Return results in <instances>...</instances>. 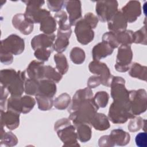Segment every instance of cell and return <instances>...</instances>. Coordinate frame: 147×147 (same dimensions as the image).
<instances>
[{
	"mask_svg": "<svg viewBox=\"0 0 147 147\" xmlns=\"http://www.w3.org/2000/svg\"><path fill=\"white\" fill-rule=\"evenodd\" d=\"M55 35L46 34L44 33L35 36L31 40V46L35 51L37 49H53V44L55 41Z\"/></svg>",
	"mask_w": 147,
	"mask_h": 147,
	"instance_id": "cell-13",
	"label": "cell"
},
{
	"mask_svg": "<svg viewBox=\"0 0 147 147\" xmlns=\"http://www.w3.org/2000/svg\"><path fill=\"white\" fill-rule=\"evenodd\" d=\"M54 61L56 68L63 75L65 74L69 68L68 63L66 57L63 53H57L54 55Z\"/></svg>",
	"mask_w": 147,
	"mask_h": 147,
	"instance_id": "cell-31",
	"label": "cell"
},
{
	"mask_svg": "<svg viewBox=\"0 0 147 147\" xmlns=\"http://www.w3.org/2000/svg\"><path fill=\"white\" fill-rule=\"evenodd\" d=\"M71 61L76 64H82L86 58V54L84 50L79 47L73 48L69 54Z\"/></svg>",
	"mask_w": 147,
	"mask_h": 147,
	"instance_id": "cell-37",
	"label": "cell"
},
{
	"mask_svg": "<svg viewBox=\"0 0 147 147\" xmlns=\"http://www.w3.org/2000/svg\"><path fill=\"white\" fill-rule=\"evenodd\" d=\"M1 62L6 65L10 64L13 61V55L6 51H1Z\"/></svg>",
	"mask_w": 147,
	"mask_h": 147,
	"instance_id": "cell-49",
	"label": "cell"
},
{
	"mask_svg": "<svg viewBox=\"0 0 147 147\" xmlns=\"http://www.w3.org/2000/svg\"><path fill=\"white\" fill-rule=\"evenodd\" d=\"M115 34L119 45H130L133 42V32L131 30L126 29Z\"/></svg>",
	"mask_w": 147,
	"mask_h": 147,
	"instance_id": "cell-33",
	"label": "cell"
},
{
	"mask_svg": "<svg viewBox=\"0 0 147 147\" xmlns=\"http://www.w3.org/2000/svg\"><path fill=\"white\" fill-rule=\"evenodd\" d=\"M84 18L90 24L93 29H95L98 23L99 20L98 17L92 13H88L84 16Z\"/></svg>",
	"mask_w": 147,
	"mask_h": 147,
	"instance_id": "cell-50",
	"label": "cell"
},
{
	"mask_svg": "<svg viewBox=\"0 0 147 147\" xmlns=\"http://www.w3.org/2000/svg\"><path fill=\"white\" fill-rule=\"evenodd\" d=\"M71 33L72 30L64 31L58 29L53 44V49L59 53H62L65 51L69 44V38Z\"/></svg>",
	"mask_w": 147,
	"mask_h": 147,
	"instance_id": "cell-20",
	"label": "cell"
},
{
	"mask_svg": "<svg viewBox=\"0 0 147 147\" xmlns=\"http://www.w3.org/2000/svg\"><path fill=\"white\" fill-rule=\"evenodd\" d=\"M22 2L26 6L24 14L26 18L33 24L40 23L44 17L51 15L49 11L41 9L45 3L44 1H24Z\"/></svg>",
	"mask_w": 147,
	"mask_h": 147,
	"instance_id": "cell-4",
	"label": "cell"
},
{
	"mask_svg": "<svg viewBox=\"0 0 147 147\" xmlns=\"http://www.w3.org/2000/svg\"><path fill=\"white\" fill-rule=\"evenodd\" d=\"M54 130L64 146H78L76 127L69 118H62L56 121Z\"/></svg>",
	"mask_w": 147,
	"mask_h": 147,
	"instance_id": "cell-2",
	"label": "cell"
},
{
	"mask_svg": "<svg viewBox=\"0 0 147 147\" xmlns=\"http://www.w3.org/2000/svg\"><path fill=\"white\" fill-rule=\"evenodd\" d=\"M75 26V33L79 42L87 45L93 40L94 38L93 28L84 18L80 20Z\"/></svg>",
	"mask_w": 147,
	"mask_h": 147,
	"instance_id": "cell-10",
	"label": "cell"
},
{
	"mask_svg": "<svg viewBox=\"0 0 147 147\" xmlns=\"http://www.w3.org/2000/svg\"><path fill=\"white\" fill-rule=\"evenodd\" d=\"M121 11L127 23L134 22L141 14V3L137 1H130L121 9Z\"/></svg>",
	"mask_w": 147,
	"mask_h": 147,
	"instance_id": "cell-12",
	"label": "cell"
},
{
	"mask_svg": "<svg viewBox=\"0 0 147 147\" xmlns=\"http://www.w3.org/2000/svg\"><path fill=\"white\" fill-rule=\"evenodd\" d=\"M56 91L57 87L54 82L46 79L39 81L38 94L53 98L56 94Z\"/></svg>",
	"mask_w": 147,
	"mask_h": 147,
	"instance_id": "cell-23",
	"label": "cell"
},
{
	"mask_svg": "<svg viewBox=\"0 0 147 147\" xmlns=\"http://www.w3.org/2000/svg\"><path fill=\"white\" fill-rule=\"evenodd\" d=\"M95 129L99 131L107 130L110 127L108 117L103 113H96L90 122Z\"/></svg>",
	"mask_w": 147,
	"mask_h": 147,
	"instance_id": "cell-24",
	"label": "cell"
},
{
	"mask_svg": "<svg viewBox=\"0 0 147 147\" xmlns=\"http://www.w3.org/2000/svg\"><path fill=\"white\" fill-rule=\"evenodd\" d=\"M18 139L11 131L1 133V146H13L17 144Z\"/></svg>",
	"mask_w": 147,
	"mask_h": 147,
	"instance_id": "cell-35",
	"label": "cell"
},
{
	"mask_svg": "<svg viewBox=\"0 0 147 147\" xmlns=\"http://www.w3.org/2000/svg\"><path fill=\"white\" fill-rule=\"evenodd\" d=\"M52 49H37L34 51V55L35 57L39 61L44 62L48 61L51 53Z\"/></svg>",
	"mask_w": 147,
	"mask_h": 147,
	"instance_id": "cell-45",
	"label": "cell"
},
{
	"mask_svg": "<svg viewBox=\"0 0 147 147\" xmlns=\"http://www.w3.org/2000/svg\"><path fill=\"white\" fill-rule=\"evenodd\" d=\"M40 24V30L44 34H52L56 30V21L51 15L44 17Z\"/></svg>",
	"mask_w": 147,
	"mask_h": 147,
	"instance_id": "cell-26",
	"label": "cell"
},
{
	"mask_svg": "<svg viewBox=\"0 0 147 147\" xmlns=\"http://www.w3.org/2000/svg\"><path fill=\"white\" fill-rule=\"evenodd\" d=\"M62 78L63 75L55 68L50 65H45L44 79L51 80L55 83H59Z\"/></svg>",
	"mask_w": 147,
	"mask_h": 147,
	"instance_id": "cell-36",
	"label": "cell"
},
{
	"mask_svg": "<svg viewBox=\"0 0 147 147\" xmlns=\"http://www.w3.org/2000/svg\"><path fill=\"white\" fill-rule=\"evenodd\" d=\"M134 117L130 111V102L114 101L110 106L108 118L113 123L122 124Z\"/></svg>",
	"mask_w": 147,
	"mask_h": 147,
	"instance_id": "cell-3",
	"label": "cell"
},
{
	"mask_svg": "<svg viewBox=\"0 0 147 147\" xmlns=\"http://www.w3.org/2000/svg\"><path fill=\"white\" fill-rule=\"evenodd\" d=\"M101 84L100 78L98 75H93L89 78L87 81L88 87L94 88L99 86Z\"/></svg>",
	"mask_w": 147,
	"mask_h": 147,
	"instance_id": "cell-51",
	"label": "cell"
},
{
	"mask_svg": "<svg viewBox=\"0 0 147 147\" xmlns=\"http://www.w3.org/2000/svg\"><path fill=\"white\" fill-rule=\"evenodd\" d=\"M92 98H93V92L91 88L86 87L83 89L78 90L73 96L71 104L69 106H74L82 101Z\"/></svg>",
	"mask_w": 147,
	"mask_h": 147,
	"instance_id": "cell-28",
	"label": "cell"
},
{
	"mask_svg": "<svg viewBox=\"0 0 147 147\" xmlns=\"http://www.w3.org/2000/svg\"><path fill=\"white\" fill-rule=\"evenodd\" d=\"M99 107L94 100L93 98L84 100L74 106H70L68 109L69 116L68 118L72 123L90 122L94 115L97 113Z\"/></svg>",
	"mask_w": 147,
	"mask_h": 147,
	"instance_id": "cell-1",
	"label": "cell"
},
{
	"mask_svg": "<svg viewBox=\"0 0 147 147\" xmlns=\"http://www.w3.org/2000/svg\"><path fill=\"white\" fill-rule=\"evenodd\" d=\"M117 1H100L96 3L95 11L97 17L102 22H108L118 11Z\"/></svg>",
	"mask_w": 147,
	"mask_h": 147,
	"instance_id": "cell-7",
	"label": "cell"
},
{
	"mask_svg": "<svg viewBox=\"0 0 147 147\" xmlns=\"http://www.w3.org/2000/svg\"><path fill=\"white\" fill-rule=\"evenodd\" d=\"M26 71H17V75L7 88L11 96H20L25 92V82L27 78Z\"/></svg>",
	"mask_w": 147,
	"mask_h": 147,
	"instance_id": "cell-14",
	"label": "cell"
},
{
	"mask_svg": "<svg viewBox=\"0 0 147 147\" xmlns=\"http://www.w3.org/2000/svg\"><path fill=\"white\" fill-rule=\"evenodd\" d=\"M114 48L107 42L102 41L95 45L92 49V56L94 60L99 61L112 54Z\"/></svg>",
	"mask_w": 147,
	"mask_h": 147,
	"instance_id": "cell-21",
	"label": "cell"
},
{
	"mask_svg": "<svg viewBox=\"0 0 147 147\" xmlns=\"http://www.w3.org/2000/svg\"><path fill=\"white\" fill-rule=\"evenodd\" d=\"M1 100H0V107L1 110L6 111L7 110V102L8 99V95L9 92L8 90L4 86L1 85Z\"/></svg>",
	"mask_w": 147,
	"mask_h": 147,
	"instance_id": "cell-46",
	"label": "cell"
},
{
	"mask_svg": "<svg viewBox=\"0 0 147 147\" xmlns=\"http://www.w3.org/2000/svg\"><path fill=\"white\" fill-rule=\"evenodd\" d=\"M133 42L143 45L146 44V30L145 26H144L138 30L133 32Z\"/></svg>",
	"mask_w": 147,
	"mask_h": 147,
	"instance_id": "cell-43",
	"label": "cell"
},
{
	"mask_svg": "<svg viewBox=\"0 0 147 147\" xmlns=\"http://www.w3.org/2000/svg\"><path fill=\"white\" fill-rule=\"evenodd\" d=\"M71 101L69 95L67 93H63L53 100V106L58 110H64L69 106Z\"/></svg>",
	"mask_w": 147,
	"mask_h": 147,
	"instance_id": "cell-34",
	"label": "cell"
},
{
	"mask_svg": "<svg viewBox=\"0 0 147 147\" xmlns=\"http://www.w3.org/2000/svg\"><path fill=\"white\" fill-rule=\"evenodd\" d=\"M67 11L69 14V22L71 26L82 19V3L80 1H67L65 2Z\"/></svg>",
	"mask_w": 147,
	"mask_h": 147,
	"instance_id": "cell-15",
	"label": "cell"
},
{
	"mask_svg": "<svg viewBox=\"0 0 147 147\" xmlns=\"http://www.w3.org/2000/svg\"><path fill=\"white\" fill-rule=\"evenodd\" d=\"M109 136L113 146L115 145L125 146L129 143L130 140L129 133L121 129L113 130Z\"/></svg>",
	"mask_w": 147,
	"mask_h": 147,
	"instance_id": "cell-22",
	"label": "cell"
},
{
	"mask_svg": "<svg viewBox=\"0 0 147 147\" xmlns=\"http://www.w3.org/2000/svg\"><path fill=\"white\" fill-rule=\"evenodd\" d=\"M21 102L22 113L23 114H27L29 113L33 109L36 104L35 99L29 95L21 96Z\"/></svg>",
	"mask_w": 147,
	"mask_h": 147,
	"instance_id": "cell-41",
	"label": "cell"
},
{
	"mask_svg": "<svg viewBox=\"0 0 147 147\" xmlns=\"http://www.w3.org/2000/svg\"><path fill=\"white\" fill-rule=\"evenodd\" d=\"M133 59V52L130 45H121L118 49L115 64V69L120 72L129 71Z\"/></svg>",
	"mask_w": 147,
	"mask_h": 147,
	"instance_id": "cell-6",
	"label": "cell"
},
{
	"mask_svg": "<svg viewBox=\"0 0 147 147\" xmlns=\"http://www.w3.org/2000/svg\"><path fill=\"white\" fill-rule=\"evenodd\" d=\"M89 71L100 78L101 84L103 86L110 87L113 76L107 65L98 60H93L88 65Z\"/></svg>",
	"mask_w": 147,
	"mask_h": 147,
	"instance_id": "cell-11",
	"label": "cell"
},
{
	"mask_svg": "<svg viewBox=\"0 0 147 147\" xmlns=\"http://www.w3.org/2000/svg\"><path fill=\"white\" fill-rule=\"evenodd\" d=\"M21 98V96H18L11 95L7 99V110L13 111L19 114L22 113Z\"/></svg>",
	"mask_w": 147,
	"mask_h": 147,
	"instance_id": "cell-40",
	"label": "cell"
},
{
	"mask_svg": "<svg viewBox=\"0 0 147 147\" xmlns=\"http://www.w3.org/2000/svg\"><path fill=\"white\" fill-rule=\"evenodd\" d=\"M39 81L27 78L25 82V92L29 95H36L38 93Z\"/></svg>",
	"mask_w": 147,
	"mask_h": 147,
	"instance_id": "cell-39",
	"label": "cell"
},
{
	"mask_svg": "<svg viewBox=\"0 0 147 147\" xmlns=\"http://www.w3.org/2000/svg\"><path fill=\"white\" fill-rule=\"evenodd\" d=\"M37 100L38 108L41 111H48L52 109L53 106L52 98L37 94L35 96Z\"/></svg>",
	"mask_w": 147,
	"mask_h": 147,
	"instance_id": "cell-32",
	"label": "cell"
},
{
	"mask_svg": "<svg viewBox=\"0 0 147 147\" xmlns=\"http://www.w3.org/2000/svg\"><path fill=\"white\" fill-rule=\"evenodd\" d=\"M110 87L114 101L130 102L129 91L125 87V80L122 77L113 76Z\"/></svg>",
	"mask_w": 147,
	"mask_h": 147,
	"instance_id": "cell-8",
	"label": "cell"
},
{
	"mask_svg": "<svg viewBox=\"0 0 147 147\" xmlns=\"http://www.w3.org/2000/svg\"><path fill=\"white\" fill-rule=\"evenodd\" d=\"M135 142L138 147H146L147 136L146 132L139 133L135 138Z\"/></svg>",
	"mask_w": 147,
	"mask_h": 147,
	"instance_id": "cell-48",
	"label": "cell"
},
{
	"mask_svg": "<svg viewBox=\"0 0 147 147\" xmlns=\"http://www.w3.org/2000/svg\"><path fill=\"white\" fill-rule=\"evenodd\" d=\"M25 49L24 40L19 36L12 34L1 40V51L10 53L13 55L22 53Z\"/></svg>",
	"mask_w": 147,
	"mask_h": 147,
	"instance_id": "cell-9",
	"label": "cell"
},
{
	"mask_svg": "<svg viewBox=\"0 0 147 147\" xmlns=\"http://www.w3.org/2000/svg\"><path fill=\"white\" fill-rule=\"evenodd\" d=\"M98 145L100 147H113L109 135L103 136L100 137L98 141Z\"/></svg>",
	"mask_w": 147,
	"mask_h": 147,
	"instance_id": "cell-52",
	"label": "cell"
},
{
	"mask_svg": "<svg viewBox=\"0 0 147 147\" xmlns=\"http://www.w3.org/2000/svg\"><path fill=\"white\" fill-rule=\"evenodd\" d=\"M102 40L103 41H105L110 44L114 49L118 48L119 46L117 41L115 32L109 31L104 33L102 36Z\"/></svg>",
	"mask_w": 147,
	"mask_h": 147,
	"instance_id": "cell-44",
	"label": "cell"
},
{
	"mask_svg": "<svg viewBox=\"0 0 147 147\" xmlns=\"http://www.w3.org/2000/svg\"><path fill=\"white\" fill-rule=\"evenodd\" d=\"M129 75L133 78L146 81V67L138 63H133L131 64L129 69Z\"/></svg>",
	"mask_w": 147,
	"mask_h": 147,
	"instance_id": "cell-27",
	"label": "cell"
},
{
	"mask_svg": "<svg viewBox=\"0 0 147 147\" xmlns=\"http://www.w3.org/2000/svg\"><path fill=\"white\" fill-rule=\"evenodd\" d=\"M146 92L144 89L129 91V102L131 113L136 116L146 110Z\"/></svg>",
	"mask_w": 147,
	"mask_h": 147,
	"instance_id": "cell-5",
	"label": "cell"
},
{
	"mask_svg": "<svg viewBox=\"0 0 147 147\" xmlns=\"http://www.w3.org/2000/svg\"><path fill=\"white\" fill-rule=\"evenodd\" d=\"M76 127L78 139L82 142L88 141L92 136V130L90 125L86 123L74 124Z\"/></svg>",
	"mask_w": 147,
	"mask_h": 147,
	"instance_id": "cell-25",
	"label": "cell"
},
{
	"mask_svg": "<svg viewBox=\"0 0 147 147\" xmlns=\"http://www.w3.org/2000/svg\"><path fill=\"white\" fill-rule=\"evenodd\" d=\"M44 62L34 60L29 63L25 71L29 78L40 81L44 79Z\"/></svg>",
	"mask_w": 147,
	"mask_h": 147,
	"instance_id": "cell-18",
	"label": "cell"
},
{
	"mask_svg": "<svg viewBox=\"0 0 147 147\" xmlns=\"http://www.w3.org/2000/svg\"><path fill=\"white\" fill-rule=\"evenodd\" d=\"M54 18L59 25V30L64 31L71 30V25L69 24L67 14L64 11L61 10L56 13Z\"/></svg>",
	"mask_w": 147,
	"mask_h": 147,
	"instance_id": "cell-29",
	"label": "cell"
},
{
	"mask_svg": "<svg viewBox=\"0 0 147 147\" xmlns=\"http://www.w3.org/2000/svg\"><path fill=\"white\" fill-rule=\"evenodd\" d=\"M12 24L16 29L25 35L30 34L33 30V24L28 20L22 13H18L13 16Z\"/></svg>",
	"mask_w": 147,
	"mask_h": 147,
	"instance_id": "cell-16",
	"label": "cell"
},
{
	"mask_svg": "<svg viewBox=\"0 0 147 147\" xmlns=\"http://www.w3.org/2000/svg\"><path fill=\"white\" fill-rule=\"evenodd\" d=\"M107 22L109 30L115 33L126 30L127 26V22L124 16L118 10Z\"/></svg>",
	"mask_w": 147,
	"mask_h": 147,
	"instance_id": "cell-19",
	"label": "cell"
},
{
	"mask_svg": "<svg viewBox=\"0 0 147 147\" xmlns=\"http://www.w3.org/2000/svg\"><path fill=\"white\" fill-rule=\"evenodd\" d=\"M93 99L99 108H103L105 107L108 103L109 95L107 92L104 91H98L95 94Z\"/></svg>",
	"mask_w": 147,
	"mask_h": 147,
	"instance_id": "cell-42",
	"label": "cell"
},
{
	"mask_svg": "<svg viewBox=\"0 0 147 147\" xmlns=\"http://www.w3.org/2000/svg\"><path fill=\"white\" fill-rule=\"evenodd\" d=\"M145 119H142L141 117L134 116V117L130 118L127 127L129 130L131 132H136L141 129H144L145 130Z\"/></svg>",
	"mask_w": 147,
	"mask_h": 147,
	"instance_id": "cell-38",
	"label": "cell"
},
{
	"mask_svg": "<svg viewBox=\"0 0 147 147\" xmlns=\"http://www.w3.org/2000/svg\"><path fill=\"white\" fill-rule=\"evenodd\" d=\"M65 2L64 1H47V3L48 7L51 11L57 13L61 11Z\"/></svg>",
	"mask_w": 147,
	"mask_h": 147,
	"instance_id": "cell-47",
	"label": "cell"
},
{
	"mask_svg": "<svg viewBox=\"0 0 147 147\" xmlns=\"http://www.w3.org/2000/svg\"><path fill=\"white\" fill-rule=\"evenodd\" d=\"M20 114L18 113L9 110L6 111L1 110V126H5L11 130L16 129L20 124Z\"/></svg>",
	"mask_w": 147,
	"mask_h": 147,
	"instance_id": "cell-17",
	"label": "cell"
},
{
	"mask_svg": "<svg viewBox=\"0 0 147 147\" xmlns=\"http://www.w3.org/2000/svg\"><path fill=\"white\" fill-rule=\"evenodd\" d=\"M1 85L6 88L12 83L17 75V72L14 69H5L1 71Z\"/></svg>",
	"mask_w": 147,
	"mask_h": 147,
	"instance_id": "cell-30",
	"label": "cell"
}]
</instances>
